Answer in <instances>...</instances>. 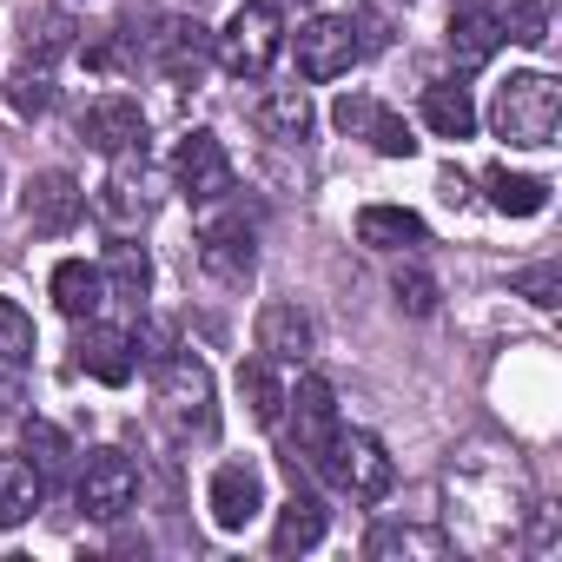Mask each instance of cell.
<instances>
[{
    "instance_id": "2",
    "label": "cell",
    "mask_w": 562,
    "mask_h": 562,
    "mask_svg": "<svg viewBox=\"0 0 562 562\" xmlns=\"http://www.w3.org/2000/svg\"><path fill=\"white\" fill-rule=\"evenodd\" d=\"M555 120H562V87L549 74H509L490 100V126L509 146H549Z\"/></svg>"
},
{
    "instance_id": "3",
    "label": "cell",
    "mask_w": 562,
    "mask_h": 562,
    "mask_svg": "<svg viewBox=\"0 0 562 562\" xmlns=\"http://www.w3.org/2000/svg\"><path fill=\"white\" fill-rule=\"evenodd\" d=\"M312 470H318L338 496H351V503H384L391 483H397L391 450H384L371 430H345V424H338V437L325 443V457H318Z\"/></svg>"
},
{
    "instance_id": "32",
    "label": "cell",
    "mask_w": 562,
    "mask_h": 562,
    "mask_svg": "<svg viewBox=\"0 0 562 562\" xmlns=\"http://www.w3.org/2000/svg\"><path fill=\"white\" fill-rule=\"evenodd\" d=\"M21 443H27V463H34L41 476H60V470H67V457H74V450H67V437H60L47 417H27V424H21Z\"/></svg>"
},
{
    "instance_id": "27",
    "label": "cell",
    "mask_w": 562,
    "mask_h": 562,
    "mask_svg": "<svg viewBox=\"0 0 562 562\" xmlns=\"http://www.w3.org/2000/svg\"><path fill=\"white\" fill-rule=\"evenodd\" d=\"M483 186H490V205L509 212V218H536L549 205V179H529V172H509V166H496Z\"/></svg>"
},
{
    "instance_id": "29",
    "label": "cell",
    "mask_w": 562,
    "mask_h": 562,
    "mask_svg": "<svg viewBox=\"0 0 562 562\" xmlns=\"http://www.w3.org/2000/svg\"><path fill=\"white\" fill-rule=\"evenodd\" d=\"M67 47H74V14H67V8H47V14L27 21V60H34V67L60 60Z\"/></svg>"
},
{
    "instance_id": "15",
    "label": "cell",
    "mask_w": 562,
    "mask_h": 562,
    "mask_svg": "<svg viewBox=\"0 0 562 562\" xmlns=\"http://www.w3.org/2000/svg\"><path fill=\"white\" fill-rule=\"evenodd\" d=\"M74 364L93 378V384H106V391H120L126 378H133V364H139V351H133V331H113V325H80V345H74Z\"/></svg>"
},
{
    "instance_id": "20",
    "label": "cell",
    "mask_w": 562,
    "mask_h": 562,
    "mask_svg": "<svg viewBox=\"0 0 562 562\" xmlns=\"http://www.w3.org/2000/svg\"><path fill=\"white\" fill-rule=\"evenodd\" d=\"M54 305H60L74 325L100 318V305H106V278H100V265H87V258L54 265Z\"/></svg>"
},
{
    "instance_id": "9",
    "label": "cell",
    "mask_w": 562,
    "mask_h": 562,
    "mask_svg": "<svg viewBox=\"0 0 562 562\" xmlns=\"http://www.w3.org/2000/svg\"><path fill=\"white\" fill-rule=\"evenodd\" d=\"M351 60H364L351 21L318 14V21L299 27V74H305V80H338V74H351Z\"/></svg>"
},
{
    "instance_id": "21",
    "label": "cell",
    "mask_w": 562,
    "mask_h": 562,
    "mask_svg": "<svg viewBox=\"0 0 562 562\" xmlns=\"http://www.w3.org/2000/svg\"><path fill=\"white\" fill-rule=\"evenodd\" d=\"M41 496H47V476L27 457H0V529L27 522L41 509Z\"/></svg>"
},
{
    "instance_id": "1",
    "label": "cell",
    "mask_w": 562,
    "mask_h": 562,
    "mask_svg": "<svg viewBox=\"0 0 562 562\" xmlns=\"http://www.w3.org/2000/svg\"><path fill=\"white\" fill-rule=\"evenodd\" d=\"M159 384H153V404H159V424L192 443V437H212L218 430V391H212V371L192 358V351H172L166 364H153Z\"/></svg>"
},
{
    "instance_id": "25",
    "label": "cell",
    "mask_w": 562,
    "mask_h": 562,
    "mask_svg": "<svg viewBox=\"0 0 562 562\" xmlns=\"http://www.w3.org/2000/svg\"><path fill=\"white\" fill-rule=\"evenodd\" d=\"M238 391H245V404H251V417H258L265 430L285 424V384H278V364H271L265 351L238 364Z\"/></svg>"
},
{
    "instance_id": "5",
    "label": "cell",
    "mask_w": 562,
    "mask_h": 562,
    "mask_svg": "<svg viewBox=\"0 0 562 562\" xmlns=\"http://www.w3.org/2000/svg\"><path fill=\"white\" fill-rule=\"evenodd\" d=\"M74 496H80V509L93 522H120L139 503V463L126 450H87L80 476H74Z\"/></svg>"
},
{
    "instance_id": "33",
    "label": "cell",
    "mask_w": 562,
    "mask_h": 562,
    "mask_svg": "<svg viewBox=\"0 0 562 562\" xmlns=\"http://www.w3.org/2000/svg\"><path fill=\"white\" fill-rule=\"evenodd\" d=\"M516 292H522L536 312H555V305H562V278H555V265H529V271H516Z\"/></svg>"
},
{
    "instance_id": "38",
    "label": "cell",
    "mask_w": 562,
    "mask_h": 562,
    "mask_svg": "<svg viewBox=\"0 0 562 562\" xmlns=\"http://www.w3.org/2000/svg\"><path fill=\"white\" fill-rule=\"evenodd\" d=\"M0 417H8V391H0Z\"/></svg>"
},
{
    "instance_id": "34",
    "label": "cell",
    "mask_w": 562,
    "mask_h": 562,
    "mask_svg": "<svg viewBox=\"0 0 562 562\" xmlns=\"http://www.w3.org/2000/svg\"><path fill=\"white\" fill-rule=\"evenodd\" d=\"M397 305L411 318H430L437 312V278L430 271H397Z\"/></svg>"
},
{
    "instance_id": "22",
    "label": "cell",
    "mask_w": 562,
    "mask_h": 562,
    "mask_svg": "<svg viewBox=\"0 0 562 562\" xmlns=\"http://www.w3.org/2000/svg\"><path fill=\"white\" fill-rule=\"evenodd\" d=\"M106 292H120V299H146L153 292V258H146V245H133V232H113V245H106Z\"/></svg>"
},
{
    "instance_id": "37",
    "label": "cell",
    "mask_w": 562,
    "mask_h": 562,
    "mask_svg": "<svg viewBox=\"0 0 562 562\" xmlns=\"http://www.w3.org/2000/svg\"><path fill=\"white\" fill-rule=\"evenodd\" d=\"M457 8H483V0H457Z\"/></svg>"
},
{
    "instance_id": "17",
    "label": "cell",
    "mask_w": 562,
    "mask_h": 562,
    "mask_svg": "<svg viewBox=\"0 0 562 562\" xmlns=\"http://www.w3.org/2000/svg\"><path fill=\"white\" fill-rule=\"evenodd\" d=\"M258 351L271 364H305L312 358V318L299 305H265L258 312Z\"/></svg>"
},
{
    "instance_id": "19",
    "label": "cell",
    "mask_w": 562,
    "mask_h": 562,
    "mask_svg": "<svg viewBox=\"0 0 562 562\" xmlns=\"http://www.w3.org/2000/svg\"><path fill=\"white\" fill-rule=\"evenodd\" d=\"M251 126H258L265 139H278V146L305 139V133H312V100H305V87H271V93H258Z\"/></svg>"
},
{
    "instance_id": "31",
    "label": "cell",
    "mask_w": 562,
    "mask_h": 562,
    "mask_svg": "<svg viewBox=\"0 0 562 562\" xmlns=\"http://www.w3.org/2000/svg\"><path fill=\"white\" fill-rule=\"evenodd\" d=\"M8 106H14L21 120H41V113H54V74L27 60V67L8 80Z\"/></svg>"
},
{
    "instance_id": "30",
    "label": "cell",
    "mask_w": 562,
    "mask_h": 562,
    "mask_svg": "<svg viewBox=\"0 0 562 562\" xmlns=\"http://www.w3.org/2000/svg\"><path fill=\"white\" fill-rule=\"evenodd\" d=\"M496 21H503V41H522V47L549 41V8L542 0H496Z\"/></svg>"
},
{
    "instance_id": "13",
    "label": "cell",
    "mask_w": 562,
    "mask_h": 562,
    "mask_svg": "<svg viewBox=\"0 0 562 562\" xmlns=\"http://www.w3.org/2000/svg\"><path fill=\"white\" fill-rule=\"evenodd\" d=\"M205 509H212V522H218L225 536H238V529L265 509V476H258V463H218V470H212V490H205Z\"/></svg>"
},
{
    "instance_id": "35",
    "label": "cell",
    "mask_w": 562,
    "mask_h": 562,
    "mask_svg": "<svg viewBox=\"0 0 562 562\" xmlns=\"http://www.w3.org/2000/svg\"><path fill=\"white\" fill-rule=\"evenodd\" d=\"M133 351H139L146 364H166V358H172V325H146V331L133 338Z\"/></svg>"
},
{
    "instance_id": "7",
    "label": "cell",
    "mask_w": 562,
    "mask_h": 562,
    "mask_svg": "<svg viewBox=\"0 0 562 562\" xmlns=\"http://www.w3.org/2000/svg\"><path fill=\"white\" fill-rule=\"evenodd\" d=\"M80 146H93L100 159H126V153H146V113L139 100L126 93H106L80 113Z\"/></svg>"
},
{
    "instance_id": "8",
    "label": "cell",
    "mask_w": 562,
    "mask_h": 562,
    "mask_svg": "<svg viewBox=\"0 0 562 562\" xmlns=\"http://www.w3.org/2000/svg\"><path fill=\"white\" fill-rule=\"evenodd\" d=\"M285 411H292V457L318 463L325 443L338 437V391L325 378H299V391H285Z\"/></svg>"
},
{
    "instance_id": "23",
    "label": "cell",
    "mask_w": 562,
    "mask_h": 562,
    "mask_svg": "<svg viewBox=\"0 0 562 562\" xmlns=\"http://www.w3.org/2000/svg\"><path fill=\"white\" fill-rule=\"evenodd\" d=\"M496 47H503V21L490 8H457L450 14V54H457V67H483Z\"/></svg>"
},
{
    "instance_id": "16",
    "label": "cell",
    "mask_w": 562,
    "mask_h": 562,
    "mask_svg": "<svg viewBox=\"0 0 562 562\" xmlns=\"http://www.w3.org/2000/svg\"><path fill=\"white\" fill-rule=\"evenodd\" d=\"M205 60H212V34L199 27V21H166L159 34H153V67L166 74V80H179V87H192L199 74H205Z\"/></svg>"
},
{
    "instance_id": "26",
    "label": "cell",
    "mask_w": 562,
    "mask_h": 562,
    "mask_svg": "<svg viewBox=\"0 0 562 562\" xmlns=\"http://www.w3.org/2000/svg\"><path fill=\"white\" fill-rule=\"evenodd\" d=\"M424 126H430L437 139H470V133H476V106H470V93L450 87V80L424 87Z\"/></svg>"
},
{
    "instance_id": "36",
    "label": "cell",
    "mask_w": 562,
    "mask_h": 562,
    "mask_svg": "<svg viewBox=\"0 0 562 562\" xmlns=\"http://www.w3.org/2000/svg\"><path fill=\"white\" fill-rule=\"evenodd\" d=\"M378 549H417V555H443L437 536H417V529H397V536H371V555Z\"/></svg>"
},
{
    "instance_id": "10",
    "label": "cell",
    "mask_w": 562,
    "mask_h": 562,
    "mask_svg": "<svg viewBox=\"0 0 562 562\" xmlns=\"http://www.w3.org/2000/svg\"><path fill=\"white\" fill-rule=\"evenodd\" d=\"M172 179H179V192H186V199L212 205V199H225V192H232V159H225V146H218L212 133H186V139H179V153H172Z\"/></svg>"
},
{
    "instance_id": "14",
    "label": "cell",
    "mask_w": 562,
    "mask_h": 562,
    "mask_svg": "<svg viewBox=\"0 0 562 562\" xmlns=\"http://www.w3.org/2000/svg\"><path fill=\"white\" fill-rule=\"evenodd\" d=\"M21 212H27V225H34V232L60 238V232H74V225H80V212H87V192H80V179H74V172H41V179L27 186Z\"/></svg>"
},
{
    "instance_id": "18",
    "label": "cell",
    "mask_w": 562,
    "mask_h": 562,
    "mask_svg": "<svg viewBox=\"0 0 562 562\" xmlns=\"http://www.w3.org/2000/svg\"><path fill=\"white\" fill-rule=\"evenodd\" d=\"M325 529H331V509H325L312 490H292V503L278 509L271 549H278V555H305V549H318V542H325Z\"/></svg>"
},
{
    "instance_id": "24",
    "label": "cell",
    "mask_w": 562,
    "mask_h": 562,
    "mask_svg": "<svg viewBox=\"0 0 562 562\" xmlns=\"http://www.w3.org/2000/svg\"><path fill=\"white\" fill-rule=\"evenodd\" d=\"M358 245H371V251L424 245V218L404 212V205H364V212H358Z\"/></svg>"
},
{
    "instance_id": "6",
    "label": "cell",
    "mask_w": 562,
    "mask_h": 562,
    "mask_svg": "<svg viewBox=\"0 0 562 562\" xmlns=\"http://www.w3.org/2000/svg\"><path fill=\"white\" fill-rule=\"evenodd\" d=\"M199 265L212 278H225V285H238L251 271V218H245V205H232V192L212 199L199 218Z\"/></svg>"
},
{
    "instance_id": "12",
    "label": "cell",
    "mask_w": 562,
    "mask_h": 562,
    "mask_svg": "<svg viewBox=\"0 0 562 562\" xmlns=\"http://www.w3.org/2000/svg\"><path fill=\"white\" fill-rule=\"evenodd\" d=\"M100 218L113 225V232H133V225H146V212H153V179H146V153H126V159H113V172H106V186H100Z\"/></svg>"
},
{
    "instance_id": "28",
    "label": "cell",
    "mask_w": 562,
    "mask_h": 562,
    "mask_svg": "<svg viewBox=\"0 0 562 562\" xmlns=\"http://www.w3.org/2000/svg\"><path fill=\"white\" fill-rule=\"evenodd\" d=\"M27 364H34V318L14 299H0V378H21Z\"/></svg>"
},
{
    "instance_id": "4",
    "label": "cell",
    "mask_w": 562,
    "mask_h": 562,
    "mask_svg": "<svg viewBox=\"0 0 562 562\" xmlns=\"http://www.w3.org/2000/svg\"><path fill=\"white\" fill-rule=\"evenodd\" d=\"M278 54H285V14H278V0H245L218 34V67L232 80H265Z\"/></svg>"
},
{
    "instance_id": "11",
    "label": "cell",
    "mask_w": 562,
    "mask_h": 562,
    "mask_svg": "<svg viewBox=\"0 0 562 562\" xmlns=\"http://www.w3.org/2000/svg\"><path fill=\"white\" fill-rule=\"evenodd\" d=\"M331 120L351 133V139H371V153H384V159H411L417 153V139H411V126L391 113V106H378V100H364V93H345L338 106H331Z\"/></svg>"
}]
</instances>
